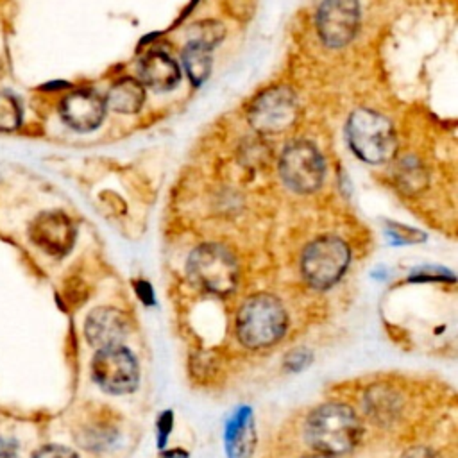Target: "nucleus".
<instances>
[{"label":"nucleus","mask_w":458,"mask_h":458,"mask_svg":"<svg viewBox=\"0 0 458 458\" xmlns=\"http://www.w3.org/2000/svg\"><path fill=\"white\" fill-rule=\"evenodd\" d=\"M288 317L283 304L268 293L249 297L236 313L238 340L252 349L276 344L286 331Z\"/></svg>","instance_id":"2"},{"label":"nucleus","mask_w":458,"mask_h":458,"mask_svg":"<svg viewBox=\"0 0 458 458\" xmlns=\"http://www.w3.org/2000/svg\"><path fill=\"white\" fill-rule=\"evenodd\" d=\"M211 48H213L211 45L193 38L186 43L182 50V64H184L186 75L195 86L202 84L211 72V61H213Z\"/></svg>","instance_id":"16"},{"label":"nucleus","mask_w":458,"mask_h":458,"mask_svg":"<svg viewBox=\"0 0 458 458\" xmlns=\"http://www.w3.org/2000/svg\"><path fill=\"white\" fill-rule=\"evenodd\" d=\"M129 335L127 317L111 306H98L91 310L84 320V336L95 349L122 345Z\"/></svg>","instance_id":"12"},{"label":"nucleus","mask_w":458,"mask_h":458,"mask_svg":"<svg viewBox=\"0 0 458 458\" xmlns=\"http://www.w3.org/2000/svg\"><path fill=\"white\" fill-rule=\"evenodd\" d=\"M299 116V102L288 88H270L250 104L249 122L261 134H279Z\"/></svg>","instance_id":"8"},{"label":"nucleus","mask_w":458,"mask_h":458,"mask_svg":"<svg viewBox=\"0 0 458 458\" xmlns=\"http://www.w3.org/2000/svg\"><path fill=\"white\" fill-rule=\"evenodd\" d=\"M165 458H188V454H184L182 451H172V453H168Z\"/></svg>","instance_id":"22"},{"label":"nucleus","mask_w":458,"mask_h":458,"mask_svg":"<svg viewBox=\"0 0 458 458\" xmlns=\"http://www.w3.org/2000/svg\"><path fill=\"white\" fill-rule=\"evenodd\" d=\"M252 415L249 408H240L225 428V445L231 458H247L252 447Z\"/></svg>","instance_id":"14"},{"label":"nucleus","mask_w":458,"mask_h":458,"mask_svg":"<svg viewBox=\"0 0 458 458\" xmlns=\"http://www.w3.org/2000/svg\"><path fill=\"white\" fill-rule=\"evenodd\" d=\"M106 98L93 89H75L68 93L59 104L63 122L79 132L97 129L106 114Z\"/></svg>","instance_id":"11"},{"label":"nucleus","mask_w":458,"mask_h":458,"mask_svg":"<svg viewBox=\"0 0 458 458\" xmlns=\"http://www.w3.org/2000/svg\"><path fill=\"white\" fill-rule=\"evenodd\" d=\"M0 458H20V444L14 437H0Z\"/></svg>","instance_id":"20"},{"label":"nucleus","mask_w":458,"mask_h":458,"mask_svg":"<svg viewBox=\"0 0 458 458\" xmlns=\"http://www.w3.org/2000/svg\"><path fill=\"white\" fill-rule=\"evenodd\" d=\"M21 123V104L11 91H0V131H14Z\"/></svg>","instance_id":"17"},{"label":"nucleus","mask_w":458,"mask_h":458,"mask_svg":"<svg viewBox=\"0 0 458 458\" xmlns=\"http://www.w3.org/2000/svg\"><path fill=\"white\" fill-rule=\"evenodd\" d=\"M145 104V86L138 79L123 77L114 82L106 97V106L116 113L132 114L138 113Z\"/></svg>","instance_id":"15"},{"label":"nucleus","mask_w":458,"mask_h":458,"mask_svg":"<svg viewBox=\"0 0 458 458\" xmlns=\"http://www.w3.org/2000/svg\"><path fill=\"white\" fill-rule=\"evenodd\" d=\"M188 274L202 290L227 295L238 283V263L234 256L218 243L199 245L188 258Z\"/></svg>","instance_id":"4"},{"label":"nucleus","mask_w":458,"mask_h":458,"mask_svg":"<svg viewBox=\"0 0 458 458\" xmlns=\"http://www.w3.org/2000/svg\"><path fill=\"white\" fill-rule=\"evenodd\" d=\"M30 458H79V454L63 444H43L32 451Z\"/></svg>","instance_id":"18"},{"label":"nucleus","mask_w":458,"mask_h":458,"mask_svg":"<svg viewBox=\"0 0 458 458\" xmlns=\"http://www.w3.org/2000/svg\"><path fill=\"white\" fill-rule=\"evenodd\" d=\"M302 458H335V456H329V454H320V453H317V454H310V456H302Z\"/></svg>","instance_id":"23"},{"label":"nucleus","mask_w":458,"mask_h":458,"mask_svg":"<svg viewBox=\"0 0 458 458\" xmlns=\"http://www.w3.org/2000/svg\"><path fill=\"white\" fill-rule=\"evenodd\" d=\"M310 360H311V354H310L306 349H295V351H292V352L286 356L284 365H286L290 370L299 372V370H302V369L310 363Z\"/></svg>","instance_id":"19"},{"label":"nucleus","mask_w":458,"mask_h":458,"mask_svg":"<svg viewBox=\"0 0 458 458\" xmlns=\"http://www.w3.org/2000/svg\"><path fill=\"white\" fill-rule=\"evenodd\" d=\"M91 377L107 394H129L140 379L138 361L123 345L97 349L91 360Z\"/></svg>","instance_id":"6"},{"label":"nucleus","mask_w":458,"mask_h":458,"mask_svg":"<svg viewBox=\"0 0 458 458\" xmlns=\"http://www.w3.org/2000/svg\"><path fill=\"white\" fill-rule=\"evenodd\" d=\"M29 236L36 247L50 256H64L75 243L77 229L73 220L63 211L39 213L29 229Z\"/></svg>","instance_id":"10"},{"label":"nucleus","mask_w":458,"mask_h":458,"mask_svg":"<svg viewBox=\"0 0 458 458\" xmlns=\"http://www.w3.org/2000/svg\"><path fill=\"white\" fill-rule=\"evenodd\" d=\"M306 442L320 454L338 456L351 451L361 438V422L344 403H326L315 408L304 426Z\"/></svg>","instance_id":"1"},{"label":"nucleus","mask_w":458,"mask_h":458,"mask_svg":"<svg viewBox=\"0 0 458 458\" xmlns=\"http://www.w3.org/2000/svg\"><path fill=\"white\" fill-rule=\"evenodd\" d=\"M349 265V247L338 236L313 240L301 256V272L313 288L333 286Z\"/></svg>","instance_id":"5"},{"label":"nucleus","mask_w":458,"mask_h":458,"mask_svg":"<svg viewBox=\"0 0 458 458\" xmlns=\"http://www.w3.org/2000/svg\"><path fill=\"white\" fill-rule=\"evenodd\" d=\"M360 29L358 0H324L317 11V30L320 39L340 48L347 45Z\"/></svg>","instance_id":"9"},{"label":"nucleus","mask_w":458,"mask_h":458,"mask_svg":"<svg viewBox=\"0 0 458 458\" xmlns=\"http://www.w3.org/2000/svg\"><path fill=\"white\" fill-rule=\"evenodd\" d=\"M401 458H442V456L428 447H413V449L406 451Z\"/></svg>","instance_id":"21"},{"label":"nucleus","mask_w":458,"mask_h":458,"mask_svg":"<svg viewBox=\"0 0 458 458\" xmlns=\"http://www.w3.org/2000/svg\"><path fill=\"white\" fill-rule=\"evenodd\" d=\"M181 81V72L177 63L163 54L152 52L147 54L140 63V82L156 91H170Z\"/></svg>","instance_id":"13"},{"label":"nucleus","mask_w":458,"mask_h":458,"mask_svg":"<svg viewBox=\"0 0 458 458\" xmlns=\"http://www.w3.org/2000/svg\"><path fill=\"white\" fill-rule=\"evenodd\" d=\"M279 172L288 188L310 193L322 184L324 159L313 143L293 141L281 154Z\"/></svg>","instance_id":"7"},{"label":"nucleus","mask_w":458,"mask_h":458,"mask_svg":"<svg viewBox=\"0 0 458 458\" xmlns=\"http://www.w3.org/2000/svg\"><path fill=\"white\" fill-rule=\"evenodd\" d=\"M345 132L352 152L367 163L388 161L395 152V132L390 120L372 109L352 111Z\"/></svg>","instance_id":"3"}]
</instances>
